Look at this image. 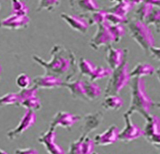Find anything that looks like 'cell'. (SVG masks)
<instances>
[{
    "instance_id": "1",
    "label": "cell",
    "mask_w": 160,
    "mask_h": 154,
    "mask_svg": "<svg viewBox=\"0 0 160 154\" xmlns=\"http://www.w3.org/2000/svg\"><path fill=\"white\" fill-rule=\"evenodd\" d=\"M50 54V60H45L38 55H32V59L45 70V74L60 77L64 82L71 81L78 71L74 51L61 44H55Z\"/></svg>"
},
{
    "instance_id": "19",
    "label": "cell",
    "mask_w": 160,
    "mask_h": 154,
    "mask_svg": "<svg viewBox=\"0 0 160 154\" xmlns=\"http://www.w3.org/2000/svg\"><path fill=\"white\" fill-rule=\"evenodd\" d=\"M32 84L37 89H55L59 87H63L64 81L60 77L44 74L41 76H37L32 79Z\"/></svg>"
},
{
    "instance_id": "12",
    "label": "cell",
    "mask_w": 160,
    "mask_h": 154,
    "mask_svg": "<svg viewBox=\"0 0 160 154\" xmlns=\"http://www.w3.org/2000/svg\"><path fill=\"white\" fill-rule=\"evenodd\" d=\"M30 25V18L27 15L11 14L8 17L0 19V29L21 30L26 29Z\"/></svg>"
},
{
    "instance_id": "8",
    "label": "cell",
    "mask_w": 160,
    "mask_h": 154,
    "mask_svg": "<svg viewBox=\"0 0 160 154\" xmlns=\"http://www.w3.org/2000/svg\"><path fill=\"white\" fill-rule=\"evenodd\" d=\"M125 127L119 132V140L124 143H130L143 136V129L138 124H134L131 120V115L123 114Z\"/></svg>"
},
{
    "instance_id": "2",
    "label": "cell",
    "mask_w": 160,
    "mask_h": 154,
    "mask_svg": "<svg viewBox=\"0 0 160 154\" xmlns=\"http://www.w3.org/2000/svg\"><path fill=\"white\" fill-rule=\"evenodd\" d=\"M131 79V99L130 107L125 113L132 115L134 112H137L143 118H146L151 114V110L158 104L146 92L145 80L143 78L135 77Z\"/></svg>"
},
{
    "instance_id": "21",
    "label": "cell",
    "mask_w": 160,
    "mask_h": 154,
    "mask_svg": "<svg viewBox=\"0 0 160 154\" xmlns=\"http://www.w3.org/2000/svg\"><path fill=\"white\" fill-rule=\"evenodd\" d=\"M156 72L155 67L150 63H138L130 72V78H135V77H141L146 76H152Z\"/></svg>"
},
{
    "instance_id": "34",
    "label": "cell",
    "mask_w": 160,
    "mask_h": 154,
    "mask_svg": "<svg viewBox=\"0 0 160 154\" xmlns=\"http://www.w3.org/2000/svg\"><path fill=\"white\" fill-rule=\"evenodd\" d=\"M128 21L129 19L127 17L111 12H107L106 14V22L109 25H127Z\"/></svg>"
},
{
    "instance_id": "36",
    "label": "cell",
    "mask_w": 160,
    "mask_h": 154,
    "mask_svg": "<svg viewBox=\"0 0 160 154\" xmlns=\"http://www.w3.org/2000/svg\"><path fill=\"white\" fill-rule=\"evenodd\" d=\"M14 154H39V152L31 147H26V148H18L15 150Z\"/></svg>"
},
{
    "instance_id": "6",
    "label": "cell",
    "mask_w": 160,
    "mask_h": 154,
    "mask_svg": "<svg viewBox=\"0 0 160 154\" xmlns=\"http://www.w3.org/2000/svg\"><path fill=\"white\" fill-rule=\"evenodd\" d=\"M145 124L143 129V136L151 145L159 149L160 146V119L159 117L149 114L144 118Z\"/></svg>"
},
{
    "instance_id": "22",
    "label": "cell",
    "mask_w": 160,
    "mask_h": 154,
    "mask_svg": "<svg viewBox=\"0 0 160 154\" xmlns=\"http://www.w3.org/2000/svg\"><path fill=\"white\" fill-rule=\"evenodd\" d=\"M134 7V4H131L128 0H118L113 6L108 9H105V11L107 12L115 13V14L120 15V16L127 17V14Z\"/></svg>"
},
{
    "instance_id": "27",
    "label": "cell",
    "mask_w": 160,
    "mask_h": 154,
    "mask_svg": "<svg viewBox=\"0 0 160 154\" xmlns=\"http://www.w3.org/2000/svg\"><path fill=\"white\" fill-rule=\"evenodd\" d=\"M112 73V70L109 68L108 66H102V65H98L95 66V71L92 74V76L89 77V81L95 82L102 78H106V77H109V76Z\"/></svg>"
},
{
    "instance_id": "17",
    "label": "cell",
    "mask_w": 160,
    "mask_h": 154,
    "mask_svg": "<svg viewBox=\"0 0 160 154\" xmlns=\"http://www.w3.org/2000/svg\"><path fill=\"white\" fill-rule=\"evenodd\" d=\"M69 4L72 11L78 16H84L100 9L96 0H69Z\"/></svg>"
},
{
    "instance_id": "41",
    "label": "cell",
    "mask_w": 160,
    "mask_h": 154,
    "mask_svg": "<svg viewBox=\"0 0 160 154\" xmlns=\"http://www.w3.org/2000/svg\"><path fill=\"white\" fill-rule=\"evenodd\" d=\"M1 70H2V68H1V64H0V77H1Z\"/></svg>"
},
{
    "instance_id": "10",
    "label": "cell",
    "mask_w": 160,
    "mask_h": 154,
    "mask_svg": "<svg viewBox=\"0 0 160 154\" xmlns=\"http://www.w3.org/2000/svg\"><path fill=\"white\" fill-rule=\"evenodd\" d=\"M82 119L81 116L76 115L68 111H58L55 115L52 117V121L50 123L51 128L56 129V127L71 130V128L80 120Z\"/></svg>"
},
{
    "instance_id": "15",
    "label": "cell",
    "mask_w": 160,
    "mask_h": 154,
    "mask_svg": "<svg viewBox=\"0 0 160 154\" xmlns=\"http://www.w3.org/2000/svg\"><path fill=\"white\" fill-rule=\"evenodd\" d=\"M128 54V49L122 48H115L112 45L107 47V54H106V61L108 67L111 70H115L119 67L126 60V57Z\"/></svg>"
},
{
    "instance_id": "4",
    "label": "cell",
    "mask_w": 160,
    "mask_h": 154,
    "mask_svg": "<svg viewBox=\"0 0 160 154\" xmlns=\"http://www.w3.org/2000/svg\"><path fill=\"white\" fill-rule=\"evenodd\" d=\"M130 70L127 60L117 69L113 70L111 75L108 77L107 86L104 90V96L118 95L124 87L130 82Z\"/></svg>"
},
{
    "instance_id": "9",
    "label": "cell",
    "mask_w": 160,
    "mask_h": 154,
    "mask_svg": "<svg viewBox=\"0 0 160 154\" xmlns=\"http://www.w3.org/2000/svg\"><path fill=\"white\" fill-rule=\"evenodd\" d=\"M36 121V114L33 111L26 110L25 114L23 115L19 123L15 128L9 130L6 133V137L10 140H14L18 137H20L23 133L31 128Z\"/></svg>"
},
{
    "instance_id": "25",
    "label": "cell",
    "mask_w": 160,
    "mask_h": 154,
    "mask_svg": "<svg viewBox=\"0 0 160 154\" xmlns=\"http://www.w3.org/2000/svg\"><path fill=\"white\" fill-rule=\"evenodd\" d=\"M106 14H107V12L105 11V9H102V10L99 9L96 12L87 14L84 16H81V17H85L89 26H99L101 24L106 22Z\"/></svg>"
},
{
    "instance_id": "16",
    "label": "cell",
    "mask_w": 160,
    "mask_h": 154,
    "mask_svg": "<svg viewBox=\"0 0 160 154\" xmlns=\"http://www.w3.org/2000/svg\"><path fill=\"white\" fill-rule=\"evenodd\" d=\"M119 129L117 125L112 124L102 133L95 135L94 138V143L95 146H108L115 144L119 140Z\"/></svg>"
},
{
    "instance_id": "32",
    "label": "cell",
    "mask_w": 160,
    "mask_h": 154,
    "mask_svg": "<svg viewBox=\"0 0 160 154\" xmlns=\"http://www.w3.org/2000/svg\"><path fill=\"white\" fill-rule=\"evenodd\" d=\"M109 30L115 39V43H119L125 35V28L123 25H109Z\"/></svg>"
},
{
    "instance_id": "23",
    "label": "cell",
    "mask_w": 160,
    "mask_h": 154,
    "mask_svg": "<svg viewBox=\"0 0 160 154\" xmlns=\"http://www.w3.org/2000/svg\"><path fill=\"white\" fill-rule=\"evenodd\" d=\"M123 105V100L119 95L104 96L102 106L107 111H119Z\"/></svg>"
},
{
    "instance_id": "5",
    "label": "cell",
    "mask_w": 160,
    "mask_h": 154,
    "mask_svg": "<svg viewBox=\"0 0 160 154\" xmlns=\"http://www.w3.org/2000/svg\"><path fill=\"white\" fill-rule=\"evenodd\" d=\"M38 90L34 86L23 89L18 93V102L16 106H22L26 110L39 111L41 109L42 105L40 99L38 97Z\"/></svg>"
},
{
    "instance_id": "13",
    "label": "cell",
    "mask_w": 160,
    "mask_h": 154,
    "mask_svg": "<svg viewBox=\"0 0 160 154\" xmlns=\"http://www.w3.org/2000/svg\"><path fill=\"white\" fill-rule=\"evenodd\" d=\"M94 140L88 135H82L77 140L72 142L67 154H91L95 149Z\"/></svg>"
},
{
    "instance_id": "37",
    "label": "cell",
    "mask_w": 160,
    "mask_h": 154,
    "mask_svg": "<svg viewBox=\"0 0 160 154\" xmlns=\"http://www.w3.org/2000/svg\"><path fill=\"white\" fill-rule=\"evenodd\" d=\"M149 52L151 53V55L153 57V58H155L156 60H159V56H160V49L159 47H157V46H152Z\"/></svg>"
},
{
    "instance_id": "20",
    "label": "cell",
    "mask_w": 160,
    "mask_h": 154,
    "mask_svg": "<svg viewBox=\"0 0 160 154\" xmlns=\"http://www.w3.org/2000/svg\"><path fill=\"white\" fill-rule=\"evenodd\" d=\"M63 87L68 89L71 96L75 100L88 102L86 93H85V89H84V80H82L81 78H77L75 80L64 82Z\"/></svg>"
},
{
    "instance_id": "39",
    "label": "cell",
    "mask_w": 160,
    "mask_h": 154,
    "mask_svg": "<svg viewBox=\"0 0 160 154\" xmlns=\"http://www.w3.org/2000/svg\"><path fill=\"white\" fill-rule=\"evenodd\" d=\"M128 1H130L131 4H133L134 5H138L141 3H143L144 0H128Z\"/></svg>"
},
{
    "instance_id": "40",
    "label": "cell",
    "mask_w": 160,
    "mask_h": 154,
    "mask_svg": "<svg viewBox=\"0 0 160 154\" xmlns=\"http://www.w3.org/2000/svg\"><path fill=\"white\" fill-rule=\"evenodd\" d=\"M0 154H9L7 152H5L4 150H3V149H1L0 148Z\"/></svg>"
},
{
    "instance_id": "30",
    "label": "cell",
    "mask_w": 160,
    "mask_h": 154,
    "mask_svg": "<svg viewBox=\"0 0 160 154\" xmlns=\"http://www.w3.org/2000/svg\"><path fill=\"white\" fill-rule=\"evenodd\" d=\"M144 23L148 26H154L156 27L157 31L159 32V23H160V10L159 7H154L151 13L148 15Z\"/></svg>"
},
{
    "instance_id": "11",
    "label": "cell",
    "mask_w": 160,
    "mask_h": 154,
    "mask_svg": "<svg viewBox=\"0 0 160 154\" xmlns=\"http://www.w3.org/2000/svg\"><path fill=\"white\" fill-rule=\"evenodd\" d=\"M56 131L49 127L47 132L43 133L38 138V141L43 145L48 154H66L65 150L55 142Z\"/></svg>"
},
{
    "instance_id": "7",
    "label": "cell",
    "mask_w": 160,
    "mask_h": 154,
    "mask_svg": "<svg viewBox=\"0 0 160 154\" xmlns=\"http://www.w3.org/2000/svg\"><path fill=\"white\" fill-rule=\"evenodd\" d=\"M97 26L98 28L96 32L89 41L90 47L94 50H99L102 46L108 47L115 44V39L109 30L108 23L104 22Z\"/></svg>"
},
{
    "instance_id": "35",
    "label": "cell",
    "mask_w": 160,
    "mask_h": 154,
    "mask_svg": "<svg viewBox=\"0 0 160 154\" xmlns=\"http://www.w3.org/2000/svg\"><path fill=\"white\" fill-rule=\"evenodd\" d=\"M31 83H32V79L26 73H20L19 75H18L17 78H16V85L21 90L30 87Z\"/></svg>"
},
{
    "instance_id": "18",
    "label": "cell",
    "mask_w": 160,
    "mask_h": 154,
    "mask_svg": "<svg viewBox=\"0 0 160 154\" xmlns=\"http://www.w3.org/2000/svg\"><path fill=\"white\" fill-rule=\"evenodd\" d=\"M61 17L68 26H69L72 30L80 32L82 34H85L88 30L89 25L85 17H81L78 15H71L65 12L61 13Z\"/></svg>"
},
{
    "instance_id": "43",
    "label": "cell",
    "mask_w": 160,
    "mask_h": 154,
    "mask_svg": "<svg viewBox=\"0 0 160 154\" xmlns=\"http://www.w3.org/2000/svg\"><path fill=\"white\" fill-rule=\"evenodd\" d=\"M0 9H1V4H0Z\"/></svg>"
},
{
    "instance_id": "33",
    "label": "cell",
    "mask_w": 160,
    "mask_h": 154,
    "mask_svg": "<svg viewBox=\"0 0 160 154\" xmlns=\"http://www.w3.org/2000/svg\"><path fill=\"white\" fill-rule=\"evenodd\" d=\"M18 102L17 92H8L0 97V107L16 105Z\"/></svg>"
},
{
    "instance_id": "38",
    "label": "cell",
    "mask_w": 160,
    "mask_h": 154,
    "mask_svg": "<svg viewBox=\"0 0 160 154\" xmlns=\"http://www.w3.org/2000/svg\"><path fill=\"white\" fill-rule=\"evenodd\" d=\"M143 2H146L148 4H151L155 7H159L160 0H144Z\"/></svg>"
},
{
    "instance_id": "26",
    "label": "cell",
    "mask_w": 160,
    "mask_h": 154,
    "mask_svg": "<svg viewBox=\"0 0 160 154\" xmlns=\"http://www.w3.org/2000/svg\"><path fill=\"white\" fill-rule=\"evenodd\" d=\"M77 66H78V71H80L81 75L83 77H87L88 79L92 76L95 68V65H94L91 61L85 58H81L79 59Z\"/></svg>"
},
{
    "instance_id": "28",
    "label": "cell",
    "mask_w": 160,
    "mask_h": 154,
    "mask_svg": "<svg viewBox=\"0 0 160 154\" xmlns=\"http://www.w3.org/2000/svg\"><path fill=\"white\" fill-rule=\"evenodd\" d=\"M155 6H153L151 4H148L146 2H143L140 4H138V7L136 10V17L137 19H138L140 21L144 22V20L146 19V17H148V15L151 13L152 11V9L154 8Z\"/></svg>"
},
{
    "instance_id": "31",
    "label": "cell",
    "mask_w": 160,
    "mask_h": 154,
    "mask_svg": "<svg viewBox=\"0 0 160 154\" xmlns=\"http://www.w3.org/2000/svg\"><path fill=\"white\" fill-rule=\"evenodd\" d=\"M12 14L18 15H27L29 12V8L21 0H11Z\"/></svg>"
},
{
    "instance_id": "42",
    "label": "cell",
    "mask_w": 160,
    "mask_h": 154,
    "mask_svg": "<svg viewBox=\"0 0 160 154\" xmlns=\"http://www.w3.org/2000/svg\"><path fill=\"white\" fill-rule=\"evenodd\" d=\"M91 154H100V153H98V152H92Z\"/></svg>"
},
{
    "instance_id": "3",
    "label": "cell",
    "mask_w": 160,
    "mask_h": 154,
    "mask_svg": "<svg viewBox=\"0 0 160 154\" xmlns=\"http://www.w3.org/2000/svg\"><path fill=\"white\" fill-rule=\"evenodd\" d=\"M127 26L130 38L134 39L135 42L143 51L149 52V50L155 45V39L150 26H148L144 22L140 21L137 18L129 20Z\"/></svg>"
},
{
    "instance_id": "29",
    "label": "cell",
    "mask_w": 160,
    "mask_h": 154,
    "mask_svg": "<svg viewBox=\"0 0 160 154\" xmlns=\"http://www.w3.org/2000/svg\"><path fill=\"white\" fill-rule=\"evenodd\" d=\"M61 2V0H39L36 12H42V11L53 12L55 9L59 7Z\"/></svg>"
},
{
    "instance_id": "24",
    "label": "cell",
    "mask_w": 160,
    "mask_h": 154,
    "mask_svg": "<svg viewBox=\"0 0 160 154\" xmlns=\"http://www.w3.org/2000/svg\"><path fill=\"white\" fill-rule=\"evenodd\" d=\"M84 89L87 99L89 101H95L102 95V90L95 82L84 80Z\"/></svg>"
},
{
    "instance_id": "14",
    "label": "cell",
    "mask_w": 160,
    "mask_h": 154,
    "mask_svg": "<svg viewBox=\"0 0 160 154\" xmlns=\"http://www.w3.org/2000/svg\"><path fill=\"white\" fill-rule=\"evenodd\" d=\"M103 113L100 111L86 114L82 119V135L88 136V134L95 132L103 123Z\"/></svg>"
}]
</instances>
